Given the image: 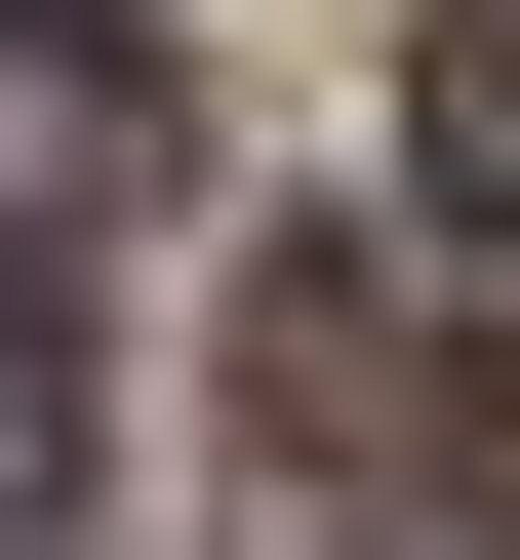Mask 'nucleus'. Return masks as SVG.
Listing matches in <instances>:
<instances>
[{
	"mask_svg": "<svg viewBox=\"0 0 520 560\" xmlns=\"http://www.w3.org/2000/svg\"><path fill=\"white\" fill-rule=\"evenodd\" d=\"M280 441H321V480H520V361H440V320L280 280Z\"/></svg>",
	"mask_w": 520,
	"mask_h": 560,
	"instance_id": "nucleus-1",
	"label": "nucleus"
},
{
	"mask_svg": "<svg viewBox=\"0 0 520 560\" xmlns=\"http://www.w3.org/2000/svg\"><path fill=\"white\" fill-rule=\"evenodd\" d=\"M401 200H440V241H520V0H440V40H401Z\"/></svg>",
	"mask_w": 520,
	"mask_h": 560,
	"instance_id": "nucleus-3",
	"label": "nucleus"
},
{
	"mask_svg": "<svg viewBox=\"0 0 520 560\" xmlns=\"http://www.w3.org/2000/svg\"><path fill=\"white\" fill-rule=\"evenodd\" d=\"M41 480H81V320H0V521H41Z\"/></svg>",
	"mask_w": 520,
	"mask_h": 560,
	"instance_id": "nucleus-4",
	"label": "nucleus"
},
{
	"mask_svg": "<svg viewBox=\"0 0 520 560\" xmlns=\"http://www.w3.org/2000/svg\"><path fill=\"white\" fill-rule=\"evenodd\" d=\"M161 200V81H120V0H0V241H120Z\"/></svg>",
	"mask_w": 520,
	"mask_h": 560,
	"instance_id": "nucleus-2",
	"label": "nucleus"
}]
</instances>
